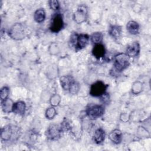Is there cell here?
<instances>
[{"label":"cell","instance_id":"obj_1","mask_svg":"<svg viewBox=\"0 0 151 151\" xmlns=\"http://www.w3.org/2000/svg\"><path fill=\"white\" fill-rule=\"evenodd\" d=\"M60 84L63 88L65 91H68L73 94H76L79 89V84L71 76H62L60 79Z\"/></svg>","mask_w":151,"mask_h":151},{"label":"cell","instance_id":"obj_2","mask_svg":"<svg viewBox=\"0 0 151 151\" xmlns=\"http://www.w3.org/2000/svg\"><path fill=\"white\" fill-rule=\"evenodd\" d=\"M20 133L19 127L16 126L8 125L2 129L1 137L4 141H13L19 137Z\"/></svg>","mask_w":151,"mask_h":151},{"label":"cell","instance_id":"obj_3","mask_svg":"<svg viewBox=\"0 0 151 151\" xmlns=\"http://www.w3.org/2000/svg\"><path fill=\"white\" fill-rule=\"evenodd\" d=\"M89 41V36L85 34H73L70 37V43L76 50H81L86 47Z\"/></svg>","mask_w":151,"mask_h":151},{"label":"cell","instance_id":"obj_4","mask_svg":"<svg viewBox=\"0 0 151 151\" xmlns=\"http://www.w3.org/2000/svg\"><path fill=\"white\" fill-rule=\"evenodd\" d=\"M129 65V57L124 53H120L114 57V68L117 72H121Z\"/></svg>","mask_w":151,"mask_h":151},{"label":"cell","instance_id":"obj_5","mask_svg":"<svg viewBox=\"0 0 151 151\" xmlns=\"http://www.w3.org/2000/svg\"><path fill=\"white\" fill-rule=\"evenodd\" d=\"M107 85L101 81H97L92 84L90 89V94L94 97H100L105 94Z\"/></svg>","mask_w":151,"mask_h":151},{"label":"cell","instance_id":"obj_6","mask_svg":"<svg viewBox=\"0 0 151 151\" xmlns=\"http://www.w3.org/2000/svg\"><path fill=\"white\" fill-rule=\"evenodd\" d=\"M9 36L17 40H22L25 37V29L22 24L17 23L14 24L9 31Z\"/></svg>","mask_w":151,"mask_h":151},{"label":"cell","instance_id":"obj_7","mask_svg":"<svg viewBox=\"0 0 151 151\" xmlns=\"http://www.w3.org/2000/svg\"><path fill=\"white\" fill-rule=\"evenodd\" d=\"M86 114L92 120L100 117L104 113V108L100 105L91 104L86 109Z\"/></svg>","mask_w":151,"mask_h":151},{"label":"cell","instance_id":"obj_8","mask_svg":"<svg viewBox=\"0 0 151 151\" xmlns=\"http://www.w3.org/2000/svg\"><path fill=\"white\" fill-rule=\"evenodd\" d=\"M63 20L61 15L59 13L54 14L51 20L50 29L53 32H59L63 27Z\"/></svg>","mask_w":151,"mask_h":151},{"label":"cell","instance_id":"obj_9","mask_svg":"<svg viewBox=\"0 0 151 151\" xmlns=\"http://www.w3.org/2000/svg\"><path fill=\"white\" fill-rule=\"evenodd\" d=\"M87 17V8L84 5H80L77 11L74 14V19L77 24H81L86 20Z\"/></svg>","mask_w":151,"mask_h":151},{"label":"cell","instance_id":"obj_10","mask_svg":"<svg viewBox=\"0 0 151 151\" xmlns=\"http://www.w3.org/2000/svg\"><path fill=\"white\" fill-rule=\"evenodd\" d=\"M62 130L61 127L56 124H52L50 126L46 132L47 137L51 140H57L60 137V134Z\"/></svg>","mask_w":151,"mask_h":151},{"label":"cell","instance_id":"obj_11","mask_svg":"<svg viewBox=\"0 0 151 151\" xmlns=\"http://www.w3.org/2000/svg\"><path fill=\"white\" fill-rule=\"evenodd\" d=\"M140 45L138 42H134L129 45L126 50V54L129 57H134L140 52Z\"/></svg>","mask_w":151,"mask_h":151},{"label":"cell","instance_id":"obj_12","mask_svg":"<svg viewBox=\"0 0 151 151\" xmlns=\"http://www.w3.org/2000/svg\"><path fill=\"white\" fill-rule=\"evenodd\" d=\"M105 52L106 51L104 46L101 43L96 44L92 50V54L97 59H100V58L104 57L105 55Z\"/></svg>","mask_w":151,"mask_h":151},{"label":"cell","instance_id":"obj_13","mask_svg":"<svg viewBox=\"0 0 151 151\" xmlns=\"http://www.w3.org/2000/svg\"><path fill=\"white\" fill-rule=\"evenodd\" d=\"M25 108H26V105L25 102L22 101H17L14 104L12 111L15 114L23 115L25 113Z\"/></svg>","mask_w":151,"mask_h":151},{"label":"cell","instance_id":"obj_14","mask_svg":"<svg viewBox=\"0 0 151 151\" xmlns=\"http://www.w3.org/2000/svg\"><path fill=\"white\" fill-rule=\"evenodd\" d=\"M109 137L112 142L118 144L122 140V132L118 129H115L110 133Z\"/></svg>","mask_w":151,"mask_h":151},{"label":"cell","instance_id":"obj_15","mask_svg":"<svg viewBox=\"0 0 151 151\" xmlns=\"http://www.w3.org/2000/svg\"><path fill=\"white\" fill-rule=\"evenodd\" d=\"M126 28L129 33L133 35H135L139 32V25L136 21H130L127 24Z\"/></svg>","mask_w":151,"mask_h":151},{"label":"cell","instance_id":"obj_16","mask_svg":"<svg viewBox=\"0 0 151 151\" xmlns=\"http://www.w3.org/2000/svg\"><path fill=\"white\" fill-rule=\"evenodd\" d=\"M14 103L12 100L10 99H6L4 100H2L1 102V107L2 110L5 113H9L12 111V108L14 106Z\"/></svg>","mask_w":151,"mask_h":151},{"label":"cell","instance_id":"obj_17","mask_svg":"<svg viewBox=\"0 0 151 151\" xmlns=\"http://www.w3.org/2000/svg\"><path fill=\"white\" fill-rule=\"evenodd\" d=\"M105 138V132L104 131L100 128L96 130L94 135V140L97 144H100L102 143Z\"/></svg>","mask_w":151,"mask_h":151},{"label":"cell","instance_id":"obj_18","mask_svg":"<svg viewBox=\"0 0 151 151\" xmlns=\"http://www.w3.org/2000/svg\"><path fill=\"white\" fill-rule=\"evenodd\" d=\"M109 33L111 37L114 38H118L121 35L122 28L120 26L113 25L111 26L109 28Z\"/></svg>","mask_w":151,"mask_h":151},{"label":"cell","instance_id":"obj_19","mask_svg":"<svg viewBox=\"0 0 151 151\" xmlns=\"http://www.w3.org/2000/svg\"><path fill=\"white\" fill-rule=\"evenodd\" d=\"M34 19L37 22H42L45 18V12L43 9H37L34 15Z\"/></svg>","mask_w":151,"mask_h":151},{"label":"cell","instance_id":"obj_20","mask_svg":"<svg viewBox=\"0 0 151 151\" xmlns=\"http://www.w3.org/2000/svg\"><path fill=\"white\" fill-rule=\"evenodd\" d=\"M103 34L99 32H94L91 35L90 39H91V41L96 45L97 44H100L103 40Z\"/></svg>","mask_w":151,"mask_h":151},{"label":"cell","instance_id":"obj_21","mask_svg":"<svg viewBox=\"0 0 151 151\" xmlns=\"http://www.w3.org/2000/svg\"><path fill=\"white\" fill-rule=\"evenodd\" d=\"M132 91L135 94L140 93L142 91V84L140 81H136L132 86Z\"/></svg>","mask_w":151,"mask_h":151},{"label":"cell","instance_id":"obj_22","mask_svg":"<svg viewBox=\"0 0 151 151\" xmlns=\"http://www.w3.org/2000/svg\"><path fill=\"white\" fill-rule=\"evenodd\" d=\"M9 93V89L8 87H3L0 91V98L2 100H4L7 99Z\"/></svg>","mask_w":151,"mask_h":151},{"label":"cell","instance_id":"obj_23","mask_svg":"<svg viewBox=\"0 0 151 151\" xmlns=\"http://www.w3.org/2000/svg\"><path fill=\"white\" fill-rule=\"evenodd\" d=\"M56 110L54 107H50L45 111V116L48 119H53L56 115Z\"/></svg>","mask_w":151,"mask_h":151},{"label":"cell","instance_id":"obj_24","mask_svg":"<svg viewBox=\"0 0 151 151\" xmlns=\"http://www.w3.org/2000/svg\"><path fill=\"white\" fill-rule=\"evenodd\" d=\"M61 101L60 96L58 94L53 95L50 99V104L53 106H57L58 105Z\"/></svg>","mask_w":151,"mask_h":151},{"label":"cell","instance_id":"obj_25","mask_svg":"<svg viewBox=\"0 0 151 151\" xmlns=\"http://www.w3.org/2000/svg\"><path fill=\"white\" fill-rule=\"evenodd\" d=\"M49 5L51 9L53 10H57L59 8L58 2L56 0H51L48 2Z\"/></svg>","mask_w":151,"mask_h":151},{"label":"cell","instance_id":"obj_26","mask_svg":"<svg viewBox=\"0 0 151 151\" xmlns=\"http://www.w3.org/2000/svg\"><path fill=\"white\" fill-rule=\"evenodd\" d=\"M70 128V126L69 123L67 120H64L63 122L61 124V130L67 131V130H69Z\"/></svg>","mask_w":151,"mask_h":151}]
</instances>
